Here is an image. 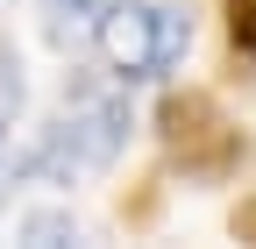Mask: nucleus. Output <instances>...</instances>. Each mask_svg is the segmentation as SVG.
Masks as SVG:
<instances>
[{
	"label": "nucleus",
	"mask_w": 256,
	"mask_h": 249,
	"mask_svg": "<svg viewBox=\"0 0 256 249\" xmlns=\"http://www.w3.org/2000/svg\"><path fill=\"white\" fill-rule=\"evenodd\" d=\"M156 142H164V157L185 171V178H235L242 164V128L228 114H220L214 92H164V107H156Z\"/></svg>",
	"instance_id": "f03ea898"
},
{
	"label": "nucleus",
	"mask_w": 256,
	"mask_h": 249,
	"mask_svg": "<svg viewBox=\"0 0 256 249\" xmlns=\"http://www.w3.org/2000/svg\"><path fill=\"white\" fill-rule=\"evenodd\" d=\"M28 242H57V235H72V221H57V214H36V221H22Z\"/></svg>",
	"instance_id": "423d86ee"
},
{
	"label": "nucleus",
	"mask_w": 256,
	"mask_h": 249,
	"mask_svg": "<svg viewBox=\"0 0 256 249\" xmlns=\"http://www.w3.org/2000/svg\"><path fill=\"white\" fill-rule=\"evenodd\" d=\"M14 114H22V57H14L8 36H0V136L14 128Z\"/></svg>",
	"instance_id": "20e7f679"
},
{
	"label": "nucleus",
	"mask_w": 256,
	"mask_h": 249,
	"mask_svg": "<svg viewBox=\"0 0 256 249\" xmlns=\"http://www.w3.org/2000/svg\"><path fill=\"white\" fill-rule=\"evenodd\" d=\"M228 36L242 57H256V0H228Z\"/></svg>",
	"instance_id": "39448f33"
},
{
	"label": "nucleus",
	"mask_w": 256,
	"mask_h": 249,
	"mask_svg": "<svg viewBox=\"0 0 256 249\" xmlns=\"http://www.w3.org/2000/svg\"><path fill=\"white\" fill-rule=\"evenodd\" d=\"M121 142H128V107L114 92H72V107L43 128L28 157L43 178H78V171H107L121 157Z\"/></svg>",
	"instance_id": "7ed1b4c3"
},
{
	"label": "nucleus",
	"mask_w": 256,
	"mask_h": 249,
	"mask_svg": "<svg viewBox=\"0 0 256 249\" xmlns=\"http://www.w3.org/2000/svg\"><path fill=\"white\" fill-rule=\"evenodd\" d=\"M92 36H100V57L114 78H156L171 72L185 43H192V14L185 8H150V0H114V8L92 22Z\"/></svg>",
	"instance_id": "f257e3e1"
}]
</instances>
